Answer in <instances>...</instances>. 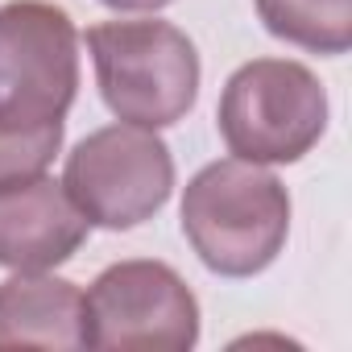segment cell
I'll return each instance as SVG.
<instances>
[{
    "label": "cell",
    "mask_w": 352,
    "mask_h": 352,
    "mask_svg": "<svg viewBox=\"0 0 352 352\" xmlns=\"http://www.w3.org/2000/svg\"><path fill=\"white\" fill-rule=\"evenodd\" d=\"M183 232L212 274L253 278L286 245L290 195L257 162H212L187 183Z\"/></svg>",
    "instance_id": "1"
},
{
    "label": "cell",
    "mask_w": 352,
    "mask_h": 352,
    "mask_svg": "<svg viewBox=\"0 0 352 352\" xmlns=\"http://www.w3.org/2000/svg\"><path fill=\"white\" fill-rule=\"evenodd\" d=\"M104 104L141 129L179 124L199 96V54L166 21H104L87 30Z\"/></svg>",
    "instance_id": "2"
},
{
    "label": "cell",
    "mask_w": 352,
    "mask_h": 352,
    "mask_svg": "<svg viewBox=\"0 0 352 352\" xmlns=\"http://www.w3.org/2000/svg\"><path fill=\"white\" fill-rule=\"evenodd\" d=\"M327 129V91L302 67L286 58L245 63L220 100L224 145L257 166L298 162Z\"/></svg>",
    "instance_id": "3"
},
{
    "label": "cell",
    "mask_w": 352,
    "mask_h": 352,
    "mask_svg": "<svg viewBox=\"0 0 352 352\" xmlns=\"http://www.w3.org/2000/svg\"><path fill=\"white\" fill-rule=\"evenodd\" d=\"M174 187V157L153 129L108 124L75 145L63 191L96 228H137L162 212Z\"/></svg>",
    "instance_id": "4"
},
{
    "label": "cell",
    "mask_w": 352,
    "mask_h": 352,
    "mask_svg": "<svg viewBox=\"0 0 352 352\" xmlns=\"http://www.w3.org/2000/svg\"><path fill=\"white\" fill-rule=\"evenodd\" d=\"M199 340V302L162 261L108 265L83 294V344L104 352H187Z\"/></svg>",
    "instance_id": "5"
},
{
    "label": "cell",
    "mask_w": 352,
    "mask_h": 352,
    "mask_svg": "<svg viewBox=\"0 0 352 352\" xmlns=\"http://www.w3.org/2000/svg\"><path fill=\"white\" fill-rule=\"evenodd\" d=\"M79 87V34L46 0L0 5V112L21 124L63 120Z\"/></svg>",
    "instance_id": "6"
},
{
    "label": "cell",
    "mask_w": 352,
    "mask_h": 352,
    "mask_svg": "<svg viewBox=\"0 0 352 352\" xmlns=\"http://www.w3.org/2000/svg\"><path fill=\"white\" fill-rule=\"evenodd\" d=\"M87 220L46 174L0 183V265L9 270H50L79 253L87 241Z\"/></svg>",
    "instance_id": "7"
},
{
    "label": "cell",
    "mask_w": 352,
    "mask_h": 352,
    "mask_svg": "<svg viewBox=\"0 0 352 352\" xmlns=\"http://www.w3.org/2000/svg\"><path fill=\"white\" fill-rule=\"evenodd\" d=\"M13 348H87L83 290L42 270H17V278L0 282V352Z\"/></svg>",
    "instance_id": "8"
},
{
    "label": "cell",
    "mask_w": 352,
    "mask_h": 352,
    "mask_svg": "<svg viewBox=\"0 0 352 352\" xmlns=\"http://www.w3.org/2000/svg\"><path fill=\"white\" fill-rule=\"evenodd\" d=\"M265 30L315 54H344L352 46V0H257Z\"/></svg>",
    "instance_id": "9"
},
{
    "label": "cell",
    "mask_w": 352,
    "mask_h": 352,
    "mask_svg": "<svg viewBox=\"0 0 352 352\" xmlns=\"http://www.w3.org/2000/svg\"><path fill=\"white\" fill-rule=\"evenodd\" d=\"M58 149H63V120L21 124L0 112V183L46 174Z\"/></svg>",
    "instance_id": "10"
},
{
    "label": "cell",
    "mask_w": 352,
    "mask_h": 352,
    "mask_svg": "<svg viewBox=\"0 0 352 352\" xmlns=\"http://www.w3.org/2000/svg\"><path fill=\"white\" fill-rule=\"evenodd\" d=\"M108 9H129V13H149V9H166L170 0H104Z\"/></svg>",
    "instance_id": "11"
}]
</instances>
